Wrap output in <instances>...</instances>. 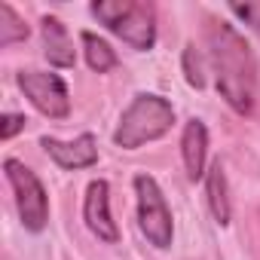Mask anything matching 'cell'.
<instances>
[{
  "label": "cell",
  "mask_w": 260,
  "mask_h": 260,
  "mask_svg": "<svg viewBox=\"0 0 260 260\" xmlns=\"http://www.w3.org/2000/svg\"><path fill=\"white\" fill-rule=\"evenodd\" d=\"M208 46H211L220 95L233 110L248 113L254 107V83H257V64H254L251 46L230 25H214L208 34Z\"/></svg>",
  "instance_id": "1"
},
{
  "label": "cell",
  "mask_w": 260,
  "mask_h": 260,
  "mask_svg": "<svg viewBox=\"0 0 260 260\" xmlns=\"http://www.w3.org/2000/svg\"><path fill=\"white\" fill-rule=\"evenodd\" d=\"M175 122V110L166 98L159 95H135V101L128 104L119 116V125L113 132V141L125 150H135L147 141L162 138Z\"/></svg>",
  "instance_id": "2"
},
{
  "label": "cell",
  "mask_w": 260,
  "mask_h": 260,
  "mask_svg": "<svg viewBox=\"0 0 260 260\" xmlns=\"http://www.w3.org/2000/svg\"><path fill=\"white\" fill-rule=\"evenodd\" d=\"M92 16L107 25L119 40H125L132 49H150L156 43V16L150 4L138 0H98L92 4Z\"/></svg>",
  "instance_id": "3"
},
{
  "label": "cell",
  "mask_w": 260,
  "mask_h": 260,
  "mask_svg": "<svg viewBox=\"0 0 260 260\" xmlns=\"http://www.w3.org/2000/svg\"><path fill=\"white\" fill-rule=\"evenodd\" d=\"M4 169H7V178H10V184H13L22 223H25L31 233H40V230L46 226V220H49V199H46L43 184H40L37 175H34L31 169H25L19 159H7Z\"/></svg>",
  "instance_id": "4"
},
{
  "label": "cell",
  "mask_w": 260,
  "mask_h": 260,
  "mask_svg": "<svg viewBox=\"0 0 260 260\" xmlns=\"http://www.w3.org/2000/svg\"><path fill=\"white\" fill-rule=\"evenodd\" d=\"M135 193H138V223L141 233L150 239L153 248H169L172 245V211L166 205V196L159 184L150 175L135 178Z\"/></svg>",
  "instance_id": "5"
},
{
  "label": "cell",
  "mask_w": 260,
  "mask_h": 260,
  "mask_svg": "<svg viewBox=\"0 0 260 260\" xmlns=\"http://www.w3.org/2000/svg\"><path fill=\"white\" fill-rule=\"evenodd\" d=\"M19 86L25 92V98L52 119H64L71 113V98H68V86L58 74H46V71H22L19 74Z\"/></svg>",
  "instance_id": "6"
},
{
  "label": "cell",
  "mask_w": 260,
  "mask_h": 260,
  "mask_svg": "<svg viewBox=\"0 0 260 260\" xmlns=\"http://www.w3.org/2000/svg\"><path fill=\"white\" fill-rule=\"evenodd\" d=\"M83 217L86 226L107 245H113L119 239V230L110 217V187L107 181H92L86 190V202H83Z\"/></svg>",
  "instance_id": "7"
},
{
  "label": "cell",
  "mask_w": 260,
  "mask_h": 260,
  "mask_svg": "<svg viewBox=\"0 0 260 260\" xmlns=\"http://www.w3.org/2000/svg\"><path fill=\"white\" fill-rule=\"evenodd\" d=\"M46 153L61 166V169H86L98 162V147L92 135H80L77 141H55V138H43Z\"/></svg>",
  "instance_id": "8"
},
{
  "label": "cell",
  "mask_w": 260,
  "mask_h": 260,
  "mask_svg": "<svg viewBox=\"0 0 260 260\" xmlns=\"http://www.w3.org/2000/svg\"><path fill=\"white\" fill-rule=\"evenodd\" d=\"M181 153H184V166L187 175L196 181L205 175V153H208V132L199 119H190L184 125V138H181Z\"/></svg>",
  "instance_id": "9"
},
{
  "label": "cell",
  "mask_w": 260,
  "mask_h": 260,
  "mask_svg": "<svg viewBox=\"0 0 260 260\" xmlns=\"http://www.w3.org/2000/svg\"><path fill=\"white\" fill-rule=\"evenodd\" d=\"M43 46H46L49 64H55V68H74V43L68 37V28L58 19H52V16L43 19Z\"/></svg>",
  "instance_id": "10"
},
{
  "label": "cell",
  "mask_w": 260,
  "mask_h": 260,
  "mask_svg": "<svg viewBox=\"0 0 260 260\" xmlns=\"http://www.w3.org/2000/svg\"><path fill=\"white\" fill-rule=\"evenodd\" d=\"M208 205H211V214L217 223L230 220V196H226V178H223L220 162H214L208 169Z\"/></svg>",
  "instance_id": "11"
},
{
  "label": "cell",
  "mask_w": 260,
  "mask_h": 260,
  "mask_svg": "<svg viewBox=\"0 0 260 260\" xmlns=\"http://www.w3.org/2000/svg\"><path fill=\"white\" fill-rule=\"evenodd\" d=\"M83 46H86V61H89L92 71L104 74V71H110V68L116 64V52H113L101 37H95L92 31H83Z\"/></svg>",
  "instance_id": "12"
},
{
  "label": "cell",
  "mask_w": 260,
  "mask_h": 260,
  "mask_svg": "<svg viewBox=\"0 0 260 260\" xmlns=\"http://www.w3.org/2000/svg\"><path fill=\"white\" fill-rule=\"evenodd\" d=\"M28 37V25L16 16V10L10 4H0V43L10 46L16 40H25Z\"/></svg>",
  "instance_id": "13"
},
{
  "label": "cell",
  "mask_w": 260,
  "mask_h": 260,
  "mask_svg": "<svg viewBox=\"0 0 260 260\" xmlns=\"http://www.w3.org/2000/svg\"><path fill=\"white\" fill-rule=\"evenodd\" d=\"M184 71H187V83L190 86H196V89L205 86V68H202V58H199V52L193 46L184 52Z\"/></svg>",
  "instance_id": "14"
},
{
  "label": "cell",
  "mask_w": 260,
  "mask_h": 260,
  "mask_svg": "<svg viewBox=\"0 0 260 260\" xmlns=\"http://www.w3.org/2000/svg\"><path fill=\"white\" fill-rule=\"evenodd\" d=\"M233 13H236L242 22H248L251 28L260 31V4H233Z\"/></svg>",
  "instance_id": "15"
},
{
  "label": "cell",
  "mask_w": 260,
  "mask_h": 260,
  "mask_svg": "<svg viewBox=\"0 0 260 260\" xmlns=\"http://www.w3.org/2000/svg\"><path fill=\"white\" fill-rule=\"evenodd\" d=\"M19 128H25V116H19V113H7L4 116V125H0V138L4 141H10Z\"/></svg>",
  "instance_id": "16"
}]
</instances>
